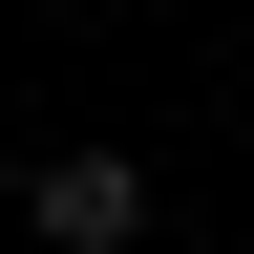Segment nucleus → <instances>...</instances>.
Segmentation results:
<instances>
[{
	"label": "nucleus",
	"instance_id": "f257e3e1",
	"mask_svg": "<svg viewBox=\"0 0 254 254\" xmlns=\"http://www.w3.org/2000/svg\"><path fill=\"white\" fill-rule=\"evenodd\" d=\"M21 233H43V254H127V233H148V170H127V148H64V170L21 190Z\"/></svg>",
	"mask_w": 254,
	"mask_h": 254
}]
</instances>
